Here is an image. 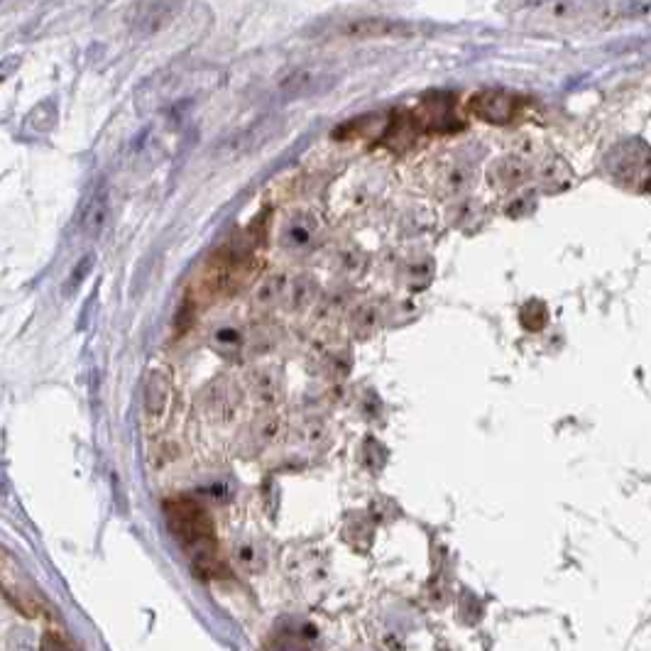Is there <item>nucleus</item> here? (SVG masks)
<instances>
[{
	"label": "nucleus",
	"instance_id": "nucleus-12",
	"mask_svg": "<svg viewBox=\"0 0 651 651\" xmlns=\"http://www.w3.org/2000/svg\"><path fill=\"white\" fill-rule=\"evenodd\" d=\"M314 233H316V223L311 216H294L292 221L284 226V233H282V240L287 248H304V245H309L311 240H314Z\"/></svg>",
	"mask_w": 651,
	"mask_h": 651
},
{
	"label": "nucleus",
	"instance_id": "nucleus-4",
	"mask_svg": "<svg viewBox=\"0 0 651 651\" xmlns=\"http://www.w3.org/2000/svg\"><path fill=\"white\" fill-rule=\"evenodd\" d=\"M179 8H182V5L177 3H138L130 8V27H133L138 35H157L164 27L174 23Z\"/></svg>",
	"mask_w": 651,
	"mask_h": 651
},
{
	"label": "nucleus",
	"instance_id": "nucleus-6",
	"mask_svg": "<svg viewBox=\"0 0 651 651\" xmlns=\"http://www.w3.org/2000/svg\"><path fill=\"white\" fill-rule=\"evenodd\" d=\"M250 395L262 409H275L284 397V380L275 368H257L250 372Z\"/></svg>",
	"mask_w": 651,
	"mask_h": 651
},
{
	"label": "nucleus",
	"instance_id": "nucleus-18",
	"mask_svg": "<svg viewBox=\"0 0 651 651\" xmlns=\"http://www.w3.org/2000/svg\"><path fill=\"white\" fill-rule=\"evenodd\" d=\"M304 434H306V441L309 443H319L326 436V429L321 421H309V424L304 426Z\"/></svg>",
	"mask_w": 651,
	"mask_h": 651
},
{
	"label": "nucleus",
	"instance_id": "nucleus-16",
	"mask_svg": "<svg viewBox=\"0 0 651 651\" xmlns=\"http://www.w3.org/2000/svg\"><path fill=\"white\" fill-rule=\"evenodd\" d=\"M470 184H473V172L468 167H456L446 174V189L451 194H463Z\"/></svg>",
	"mask_w": 651,
	"mask_h": 651
},
{
	"label": "nucleus",
	"instance_id": "nucleus-13",
	"mask_svg": "<svg viewBox=\"0 0 651 651\" xmlns=\"http://www.w3.org/2000/svg\"><path fill=\"white\" fill-rule=\"evenodd\" d=\"M316 79H319V76H316L314 69H294L292 74H287L282 81H279V93L292 98L302 96V93L314 89Z\"/></svg>",
	"mask_w": 651,
	"mask_h": 651
},
{
	"label": "nucleus",
	"instance_id": "nucleus-19",
	"mask_svg": "<svg viewBox=\"0 0 651 651\" xmlns=\"http://www.w3.org/2000/svg\"><path fill=\"white\" fill-rule=\"evenodd\" d=\"M343 265H346L348 272H360V270H363V265H365V257L360 253H355V250H353V253L348 250V253L343 255Z\"/></svg>",
	"mask_w": 651,
	"mask_h": 651
},
{
	"label": "nucleus",
	"instance_id": "nucleus-3",
	"mask_svg": "<svg viewBox=\"0 0 651 651\" xmlns=\"http://www.w3.org/2000/svg\"><path fill=\"white\" fill-rule=\"evenodd\" d=\"M172 372L167 368H150L145 377V392H142V407L150 421H162L169 412V402H172Z\"/></svg>",
	"mask_w": 651,
	"mask_h": 651
},
{
	"label": "nucleus",
	"instance_id": "nucleus-9",
	"mask_svg": "<svg viewBox=\"0 0 651 651\" xmlns=\"http://www.w3.org/2000/svg\"><path fill=\"white\" fill-rule=\"evenodd\" d=\"M108 213H111V206H108V194L103 189L93 191L89 196V201L84 204L79 216V226L81 233L89 235V238H98L103 233L108 223Z\"/></svg>",
	"mask_w": 651,
	"mask_h": 651
},
{
	"label": "nucleus",
	"instance_id": "nucleus-5",
	"mask_svg": "<svg viewBox=\"0 0 651 651\" xmlns=\"http://www.w3.org/2000/svg\"><path fill=\"white\" fill-rule=\"evenodd\" d=\"M414 32L412 25L387 18H360L350 20L341 27V35L348 40H387V37H409Z\"/></svg>",
	"mask_w": 651,
	"mask_h": 651
},
{
	"label": "nucleus",
	"instance_id": "nucleus-7",
	"mask_svg": "<svg viewBox=\"0 0 651 651\" xmlns=\"http://www.w3.org/2000/svg\"><path fill=\"white\" fill-rule=\"evenodd\" d=\"M529 177H532V167H529V162L524 160V157L517 155L500 157V160L492 162L490 167V182L500 191L517 189V186H522Z\"/></svg>",
	"mask_w": 651,
	"mask_h": 651
},
{
	"label": "nucleus",
	"instance_id": "nucleus-17",
	"mask_svg": "<svg viewBox=\"0 0 651 651\" xmlns=\"http://www.w3.org/2000/svg\"><path fill=\"white\" fill-rule=\"evenodd\" d=\"M620 160L622 164L620 167H617V174H627L629 172V164L634 162V152L629 150V155H620ZM632 169H637L632 164ZM647 174H651V167H644V169H639V174H629V186H637V189H642V184H639V179H644V186H647V189H651V184L647 182Z\"/></svg>",
	"mask_w": 651,
	"mask_h": 651
},
{
	"label": "nucleus",
	"instance_id": "nucleus-1",
	"mask_svg": "<svg viewBox=\"0 0 651 651\" xmlns=\"http://www.w3.org/2000/svg\"><path fill=\"white\" fill-rule=\"evenodd\" d=\"M164 514H167L169 529L189 554L191 566L196 571L209 573V576L223 571L221 556H218L216 529H213L209 512L204 507L196 505L189 497H177V500L164 502Z\"/></svg>",
	"mask_w": 651,
	"mask_h": 651
},
{
	"label": "nucleus",
	"instance_id": "nucleus-8",
	"mask_svg": "<svg viewBox=\"0 0 651 651\" xmlns=\"http://www.w3.org/2000/svg\"><path fill=\"white\" fill-rule=\"evenodd\" d=\"M272 133H275V125H272V120H260V123H255L253 128L243 130V133L233 135L231 140L223 145V155L228 157H240V155H248V152L257 150V147L262 145V142H267L272 138Z\"/></svg>",
	"mask_w": 651,
	"mask_h": 651
},
{
	"label": "nucleus",
	"instance_id": "nucleus-11",
	"mask_svg": "<svg viewBox=\"0 0 651 651\" xmlns=\"http://www.w3.org/2000/svg\"><path fill=\"white\" fill-rule=\"evenodd\" d=\"M287 289H289V282L284 275H267L262 279L260 284L255 287L253 292V304L255 309H272V306L282 302L284 297H287Z\"/></svg>",
	"mask_w": 651,
	"mask_h": 651
},
{
	"label": "nucleus",
	"instance_id": "nucleus-15",
	"mask_svg": "<svg viewBox=\"0 0 651 651\" xmlns=\"http://www.w3.org/2000/svg\"><path fill=\"white\" fill-rule=\"evenodd\" d=\"M377 324H380V311H377V306L365 304V306H358V309H355V314H353L355 331L370 333V331H375Z\"/></svg>",
	"mask_w": 651,
	"mask_h": 651
},
{
	"label": "nucleus",
	"instance_id": "nucleus-2",
	"mask_svg": "<svg viewBox=\"0 0 651 651\" xmlns=\"http://www.w3.org/2000/svg\"><path fill=\"white\" fill-rule=\"evenodd\" d=\"M468 113L492 125H505L517 116L519 98L505 91H480L465 103Z\"/></svg>",
	"mask_w": 651,
	"mask_h": 651
},
{
	"label": "nucleus",
	"instance_id": "nucleus-14",
	"mask_svg": "<svg viewBox=\"0 0 651 651\" xmlns=\"http://www.w3.org/2000/svg\"><path fill=\"white\" fill-rule=\"evenodd\" d=\"M282 431H284V421L279 419L277 414H267L265 419L257 421L253 434L260 446H270V443H275L279 436H282Z\"/></svg>",
	"mask_w": 651,
	"mask_h": 651
},
{
	"label": "nucleus",
	"instance_id": "nucleus-10",
	"mask_svg": "<svg viewBox=\"0 0 651 651\" xmlns=\"http://www.w3.org/2000/svg\"><path fill=\"white\" fill-rule=\"evenodd\" d=\"M316 299H319V284L314 277L299 275L289 282L287 304L292 311H309Z\"/></svg>",
	"mask_w": 651,
	"mask_h": 651
}]
</instances>
